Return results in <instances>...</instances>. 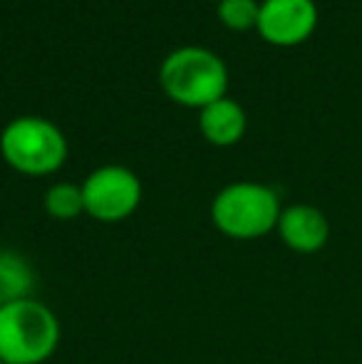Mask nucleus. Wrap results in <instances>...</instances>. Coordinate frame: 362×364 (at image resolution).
<instances>
[{
    "label": "nucleus",
    "mask_w": 362,
    "mask_h": 364,
    "mask_svg": "<svg viewBox=\"0 0 362 364\" xmlns=\"http://www.w3.org/2000/svg\"><path fill=\"white\" fill-rule=\"evenodd\" d=\"M60 320L38 297L0 305V362L43 364L60 347Z\"/></svg>",
    "instance_id": "1"
},
{
    "label": "nucleus",
    "mask_w": 362,
    "mask_h": 364,
    "mask_svg": "<svg viewBox=\"0 0 362 364\" xmlns=\"http://www.w3.org/2000/svg\"><path fill=\"white\" fill-rule=\"evenodd\" d=\"M159 82L171 102L203 109L211 102L226 97L228 70L213 50L186 45L164 58L159 68Z\"/></svg>",
    "instance_id": "2"
},
{
    "label": "nucleus",
    "mask_w": 362,
    "mask_h": 364,
    "mask_svg": "<svg viewBox=\"0 0 362 364\" xmlns=\"http://www.w3.org/2000/svg\"><path fill=\"white\" fill-rule=\"evenodd\" d=\"M280 211L278 193L258 181L228 183L211 201L213 225L233 240H256L273 233Z\"/></svg>",
    "instance_id": "3"
},
{
    "label": "nucleus",
    "mask_w": 362,
    "mask_h": 364,
    "mask_svg": "<svg viewBox=\"0 0 362 364\" xmlns=\"http://www.w3.org/2000/svg\"><path fill=\"white\" fill-rule=\"evenodd\" d=\"M5 164L25 176H50L68 159V139L58 124L43 117H18L0 132Z\"/></svg>",
    "instance_id": "4"
},
{
    "label": "nucleus",
    "mask_w": 362,
    "mask_h": 364,
    "mask_svg": "<svg viewBox=\"0 0 362 364\" xmlns=\"http://www.w3.org/2000/svg\"><path fill=\"white\" fill-rule=\"evenodd\" d=\"M85 213L100 223L127 220L142 203V181L122 164L100 166L82 183Z\"/></svg>",
    "instance_id": "5"
},
{
    "label": "nucleus",
    "mask_w": 362,
    "mask_h": 364,
    "mask_svg": "<svg viewBox=\"0 0 362 364\" xmlns=\"http://www.w3.org/2000/svg\"><path fill=\"white\" fill-rule=\"evenodd\" d=\"M318 28L315 0H263L258 13V35L275 48H295Z\"/></svg>",
    "instance_id": "6"
},
{
    "label": "nucleus",
    "mask_w": 362,
    "mask_h": 364,
    "mask_svg": "<svg viewBox=\"0 0 362 364\" xmlns=\"http://www.w3.org/2000/svg\"><path fill=\"white\" fill-rule=\"evenodd\" d=\"M275 233L280 235L285 248L293 253H318L330 240V220L318 206L310 203H290L280 211Z\"/></svg>",
    "instance_id": "7"
},
{
    "label": "nucleus",
    "mask_w": 362,
    "mask_h": 364,
    "mask_svg": "<svg viewBox=\"0 0 362 364\" xmlns=\"http://www.w3.org/2000/svg\"><path fill=\"white\" fill-rule=\"evenodd\" d=\"M246 112L231 97H221L198 109V129H201L203 139L213 146L238 144L246 134Z\"/></svg>",
    "instance_id": "8"
},
{
    "label": "nucleus",
    "mask_w": 362,
    "mask_h": 364,
    "mask_svg": "<svg viewBox=\"0 0 362 364\" xmlns=\"http://www.w3.org/2000/svg\"><path fill=\"white\" fill-rule=\"evenodd\" d=\"M35 283L38 275L25 255L18 250L0 248V305L35 297Z\"/></svg>",
    "instance_id": "9"
},
{
    "label": "nucleus",
    "mask_w": 362,
    "mask_h": 364,
    "mask_svg": "<svg viewBox=\"0 0 362 364\" xmlns=\"http://www.w3.org/2000/svg\"><path fill=\"white\" fill-rule=\"evenodd\" d=\"M45 211L55 220H75L85 213L82 186L73 181L53 183L45 193Z\"/></svg>",
    "instance_id": "10"
},
{
    "label": "nucleus",
    "mask_w": 362,
    "mask_h": 364,
    "mask_svg": "<svg viewBox=\"0 0 362 364\" xmlns=\"http://www.w3.org/2000/svg\"><path fill=\"white\" fill-rule=\"evenodd\" d=\"M258 13H261V3L258 0H218L216 15L228 30H251L258 25Z\"/></svg>",
    "instance_id": "11"
},
{
    "label": "nucleus",
    "mask_w": 362,
    "mask_h": 364,
    "mask_svg": "<svg viewBox=\"0 0 362 364\" xmlns=\"http://www.w3.org/2000/svg\"><path fill=\"white\" fill-rule=\"evenodd\" d=\"M0 364H5V362H0Z\"/></svg>",
    "instance_id": "12"
}]
</instances>
